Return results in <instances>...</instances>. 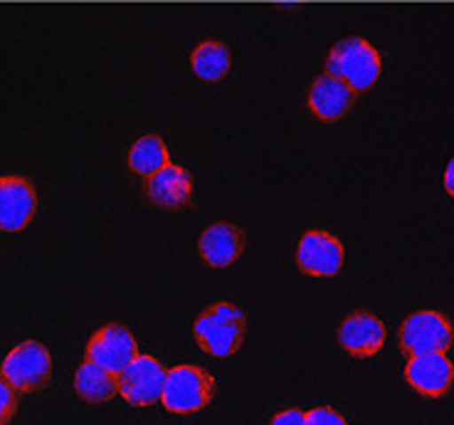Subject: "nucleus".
<instances>
[{
	"label": "nucleus",
	"mask_w": 454,
	"mask_h": 425,
	"mask_svg": "<svg viewBox=\"0 0 454 425\" xmlns=\"http://www.w3.org/2000/svg\"><path fill=\"white\" fill-rule=\"evenodd\" d=\"M346 260V250L336 235L309 230L296 245V264L309 277H336Z\"/></svg>",
	"instance_id": "0eeeda50"
},
{
	"label": "nucleus",
	"mask_w": 454,
	"mask_h": 425,
	"mask_svg": "<svg viewBox=\"0 0 454 425\" xmlns=\"http://www.w3.org/2000/svg\"><path fill=\"white\" fill-rule=\"evenodd\" d=\"M270 425H307V413L299 411V408H286L274 415Z\"/></svg>",
	"instance_id": "aec40b11"
},
{
	"label": "nucleus",
	"mask_w": 454,
	"mask_h": 425,
	"mask_svg": "<svg viewBox=\"0 0 454 425\" xmlns=\"http://www.w3.org/2000/svg\"><path fill=\"white\" fill-rule=\"evenodd\" d=\"M405 381L420 396L440 398L452 389L454 364L444 354H415L405 364Z\"/></svg>",
	"instance_id": "9d476101"
},
{
	"label": "nucleus",
	"mask_w": 454,
	"mask_h": 425,
	"mask_svg": "<svg viewBox=\"0 0 454 425\" xmlns=\"http://www.w3.org/2000/svg\"><path fill=\"white\" fill-rule=\"evenodd\" d=\"M442 184H444V191H447V193L454 198V159L447 163V169H444Z\"/></svg>",
	"instance_id": "412c9836"
},
{
	"label": "nucleus",
	"mask_w": 454,
	"mask_h": 425,
	"mask_svg": "<svg viewBox=\"0 0 454 425\" xmlns=\"http://www.w3.org/2000/svg\"><path fill=\"white\" fill-rule=\"evenodd\" d=\"M138 357V344L134 334L124 324H106L97 329L87 344V361L99 364L112 374H121Z\"/></svg>",
	"instance_id": "6e6552de"
},
{
	"label": "nucleus",
	"mask_w": 454,
	"mask_h": 425,
	"mask_svg": "<svg viewBox=\"0 0 454 425\" xmlns=\"http://www.w3.org/2000/svg\"><path fill=\"white\" fill-rule=\"evenodd\" d=\"M213 396H215V379L205 368L181 364L166 374L160 403L170 413L188 415L203 411L213 401Z\"/></svg>",
	"instance_id": "7ed1b4c3"
},
{
	"label": "nucleus",
	"mask_w": 454,
	"mask_h": 425,
	"mask_svg": "<svg viewBox=\"0 0 454 425\" xmlns=\"http://www.w3.org/2000/svg\"><path fill=\"white\" fill-rule=\"evenodd\" d=\"M242 245H245V238H242V230L232 223H213L210 228L203 230L200 240H198V250H200V257L210 267H230V264L238 263V257L242 255Z\"/></svg>",
	"instance_id": "4468645a"
},
{
	"label": "nucleus",
	"mask_w": 454,
	"mask_h": 425,
	"mask_svg": "<svg viewBox=\"0 0 454 425\" xmlns=\"http://www.w3.org/2000/svg\"><path fill=\"white\" fill-rule=\"evenodd\" d=\"M386 324L371 311H353L339 327V344L356 358L375 357L386 344Z\"/></svg>",
	"instance_id": "9b49d317"
},
{
	"label": "nucleus",
	"mask_w": 454,
	"mask_h": 425,
	"mask_svg": "<svg viewBox=\"0 0 454 425\" xmlns=\"http://www.w3.org/2000/svg\"><path fill=\"white\" fill-rule=\"evenodd\" d=\"M166 368L159 358L141 357L138 354L129 366L116 376L119 381V396L124 398L129 405L137 408H146L153 403L160 401L163 396V383H166Z\"/></svg>",
	"instance_id": "423d86ee"
},
{
	"label": "nucleus",
	"mask_w": 454,
	"mask_h": 425,
	"mask_svg": "<svg viewBox=\"0 0 454 425\" xmlns=\"http://www.w3.org/2000/svg\"><path fill=\"white\" fill-rule=\"evenodd\" d=\"M37 213V191L25 176H0V230L20 232Z\"/></svg>",
	"instance_id": "1a4fd4ad"
},
{
	"label": "nucleus",
	"mask_w": 454,
	"mask_h": 425,
	"mask_svg": "<svg viewBox=\"0 0 454 425\" xmlns=\"http://www.w3.org/2000/svg\"><path fill=\"white\" fill-rule=\"evenodd\" d=\"M245 332H247V317L232 302L210 304L193 324L198 346L215 358L232 357L245 342Z\"/></svg>",
	"instance_id": "f257e3e1"
},
{
	"label": "nucleus",
	"mask_w": 454,
	"mask_h": 425,
	"mask_svg": "<svg viewBox=\"0 0 454 425\" xmlns=\"http://www.w3.org/2000/svg\"><path fill=\"white\" fill-rule=\"evenodd\" d=\"M356 92L333 75H321L309 90V109L321 122H339L351 112Z\"/></svg>",
	"instance_id": "f8f14e48"
},
{
	"label": "nucleus",
	"mask_w": 454,
	"mask_h": 425,
	"mask_svg": "<svg viewBox=\"0 0 454 425\" xmlns=\"http://www.w3.org/2000/svg\"><path fill=\"white\" fill-rule=\"evenodd\" d=\"M397 342H400V349L408 357H415V354H447V349L454 342V327L442 311H412L400 327Z\"/></svg>",
	"instance_id": "20e7f679"
},
{
	"label": "nucleus",
	"mask_w": 454,
	"mask_h": 425,
	"mask_svg": "<svg viewBox=\"0 0 454 425\" xmlns=\"http://www.w3.org/2000/svg\"><path fill=\"white\" fill-rule=\"evenodd\" d=\"M146 196L153 206L166 208V210H178V208L188 206V201L193 198V178L191 173L168 163L166 169H160L159 173H153L151 178H146Z\"/></svg>",
	"instance_id": "ddd939ff"
},
{
	"label": "nucleus",
	"mask_w": 454,
	"mask_h": 425,
	"mask_svg": "<svg viewBox=\"0 0 454 425\" xmlns=\"http://www.w3.org/2000/svg\"><path fill=\"white\" fill-rule=\"evenodd\" d=\"M170 163V153L166 141L159 134H148L141 137L129 149V169L144 178H151L153 173H159L160 169H166Z\"/></svg>",
	"instance_id": "f3484780"
},
{
	"label": "nucleus",
	"mask_w": 454,
	"mask_h": 425,
	"mask_svg": "<svg viewBox=\"0 0 454 425\" xmlns=\"http://www.w3.org/2000/svg\"><path fill=\"white\" fill-rule=\"evenodd\" d=\"M18 401H15V389H12L8 381L3 379L0 374V425L11 423V418L15 415Z\"/></svg>",
	"instance_id": "a211bd4d"
},
{
	"label": "nucleus",
	"mask_w": 454,
	"mask_h": 425,
	"mask_svg": "<svg viewBox=\"0 0 454 425\" xmlns=\"http://www.w3.org/2000/svg\"><path fill=\"white\" fill-rule=\"evenodd\" d=\"M326 72L346 82L353 92H368L383 72V59L364 37H346L331 47Z\"/></svg>",
	"instance_id": "f03ea898"
},
{
	"label": "nucleus",
	"mask_w": 454,
	"mask_h": 425,
	"mask_svg": "<svg viewBox=\"0 0 454 425\" xmlns=\"http://www.w3.org/2000/svg\"><path fill=\"white\" fill-rule=\"evenodd\" d=\"M0 374L15 391H37L52 376V357L40 342H23L3 358Z\"/></svg>",
	"instance_id": "39448f33"
},
{
	"label": "nucleus",
	"mask_w": 454,
	"mask_h": 425,
	"mask_svg": "<svg viewBox=\"0 0 454 425\" xmlns=\"http://www.w3.org/2000/svg\"><path fill=\"white\" fill-rule=\"evenodd\" d=\"M230 67H232L230 50L220 40H205L195 47L193 55H191V69H193L195 77L203 82L225 80Z\"/></svg>",
	"instance_id": "dca6fc26"
},
{
	"label": "nucleus",
	"mask_w": 454,
	"mask_h": 425,
	"mask_svg": "<svg viewBox=\"0 0 454 425\" xmlns=\"http://www.w3.org/2000/svg\"><path fill=\"white\" fill-rule=\"evenodd\" d=\"M74 391L82 401L87 403H106L119 393L116 374L106 371L94 361H84L74 374Z\"/></svg>",
	"instance_id": "2eb2a0df"
},
{
	"label": "nucleus",
	"mask_w": 454,
	"mask_h": 425,
	"mask_svg": "<svg viewBox=\"0 0 454 425\" xmlns=\"http://www.w3.org/2000/svg\"><path fill=\"white\" fill-rule=\"evenodd\" d=\"M307 425H348L346 423V418L339 413V411H333V408H314V411H309L307 413Z\"/></svg>",
	"instance_id": "6ab92c4d"
}]
</instances>
